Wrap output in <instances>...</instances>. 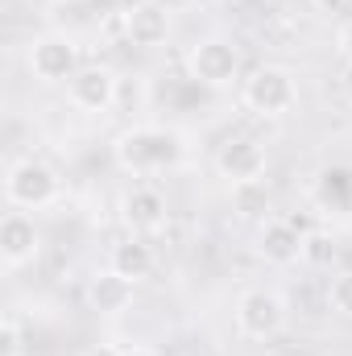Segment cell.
<instances>
[{"mask_svg": "<svg viewBox=\"0 0 352 356\" xmlns=\"http://www.w3.org/2000/svg\"><path fill=\"white\" fill-rule=\"evenodd\" d=\"M182 154H186L182 133L166 129V124H133V129L116 133V141H112V162L133 178L175 170Z\"/></svg>", "mask_w": 352, "mask_h": 356, "instance_id": "6da1fadb", "label": "cell"}, {"mask_svg": "<svg viewBox=\"0 0 352 356\" xmlns=\"http://www.w3.org/2000/svg\"><path fill=\"white\" fill-rule=\"evenodd\" d=\"M63 199V178L42 158H17L4 170V203L13 211H42Z\"/></svg>", "mask_w": 352, "mask_h": 356, "instance_id": "7a4b0ae2", "label": "cell"}, {"mask_svg": "<svg viewBox=\"0 0 352 356\" xmlns=\"http://www.w3.org/2000/svg\"><path fill=\"white\" fill-rule=\"evenodd\" d=\"M241 104L262 116V120H278V116H290L298 108V79L290 67H278V63H265L253 67L241 83Z\"/></svg>", "mask_w": 352, "mask_h": 356, "instance_id": "3957f363", "label": "cell"}, {"mask_svg": "<svg viewBox=\"0 0 352 356\" xmlns=\"http://www.w3.org/2000/svg\"><path fill=\"white\" fill-rule=\"evenodd\" d=\"M186 75L207 91H232L245 83L241 75V50L228 38H199L186 50Z\"/></svg>", "mask_w": 352, "mask_h": 356, "instance_id": "277c9868", "label": "cell"}, {"mask_svg": "<svg viewBox=\"0 0 352 356\" xmlns=\"http://www.w3.org/2000/svg\"><path fill=\"white\" fill-rule=\"evenodd\" d=\"M232 319H237V336L241 340L265 344V340L282 336V327H286V298L278 290H269V286H253V290H245L237 298Z\"/></svg>", "mask_w": 352, "mask_h": 356, "instance_id": "5b68a950", "label": "cell"}, {"mask_svg": "<svg viewBox=\"0 0 352 356\" xmlns=\"http://www.w3.org/2000/svg\"><path fill=\"white\" fill-rule=\"evenodd\" d=\"M25 63H29V75L38 83H71L83 67V54H79V42L67 38V33H38L25 50Z\"/></svg>", "mask_w": 352, "mask_h": 356, "instance_id": "8992f818", "label": "cell"}, {"mask_svg": "<svg viewBox=\"0 0 352 356\" xmlns=\"http://www.w3.org/2000/svg\"><path fill=\"white\" fill-rule=\"evenodd\" d=\"M120 224H125L129 236H145V241L162 236L170 228V203H166V195L158 186H150V182L129 186L120 195Z\"/></svg>", "mask_w": 352, "mask_h": 356, "instance_id": "52a82bcc", "label": "cell"}, {"mask_svg": "<svg viewBox=\"0 0 352 356\" xmlns=\"http://www.w3.org/2000/svg\"><path fill=\"white\" fill-rule=\"evenodd\" d=\"M120 99V75L104 63H83L79 75L67 83V104L75 112H88V116H104L112 112Z\"/></svg>", "mask_w": 352, "mask_h": 356, "instance_id": "ba28073f", "label": "cell"}, {"mask_svg": "<svg viewBox=\"0 0 352 356\" xmlns=\"http://www.w3.org/2000/svg\"><path fill=\"white\" fill-rule=\"evenodd\" d=\"M307 245H311L307 232L294 220H286V216H265L262 228H257V241H253L257 257L273 269H286V266H294V261H303Z\"/></svg>", "mask_w": 352, "mask_h": 356, "instance_id": "9c48e42d", "label": "cell"}, {"mask_svg": "<svg viewBox=\"0 0 352 356\" xmlns=\"http://www.w3.org/2000/svg\"><path fill=\"white\" fill-rule=\"evenodd\" d=\"M265 166H269V158L257 137H228L216 149V175L228 186H257L265 178Z\"/></svg>", "mask_w": 352, "mask_h": 356, "instance_id": "30bf717a", "label": "cell"}, {"mask_svg": "<svg viewBox=\"0 0 352 356\" xmlns=\"http://www.w3.org/2000/svg\"><path fill=\"white\" fill-rule=\"evenodd\" d=\"M42 253V228L33 224L29 211H4L0 220V266L4 269H25L38 261Z\"/></svg>", "mask_w": 352, "mask_h": 356, "instance_id": "8fae6325", "label": "cell"}, {"mask_svg": "<svg viewBox=\"0 0 352 356\" xmlns=\"http://www.w3.org/2000/svg\"><path fill=\"white\" fill-rule=\"evenodd\" d=\"M120 29L129 38V46H141V50H154L170 38V13L166 4L158 0H137L120 13Z\"/></svg>", "mask_w": 352, "mask_h": 356, "instance_id": "7c38bea8", "label": "cell"}, {"mask_svg": "<svg viewBox=\"0 0 352 356\" xmlns=\"http://www.w3.org/2000/svg\"><path fill=\"white\" fill-rule=\"evenodd\" d=\"M133 290L137 286L129 277H120L116 269H99V273H91L83 298H88V311H95L99 319H116L133 307Z\"/></svg>", "mask_w": 352, "mask_h": 356, "instance_id": "4fadbf2b", "label": "cell"}, {"mask_svg": "<svg viewBox=\"0 0 352 356\" xmlns=\"http://www.w3.org/2000/svg\"><path fill=\"white\" fill-rule=\"evenodd\" d=\"M158 266V253H154V245L145 241V236H125L120 245H112V253H108V269H116L120 277H129L133 286L137 282H145L150 273Z\"/></svg>", "mask_w": 352, "mask_h": 356, "instance_id": "5bb4252c", "label": "cell"}, {"mask_svg": "<svg viewBox=\"0 0 352 356\" xmlns=\"http://www.w3.org/2000/svg\"><path fill=\"white\" fill-rule=\"evenodd\" d=\"M319 211H352V166H323L311 182Z\"/></svg>", "mask_w": 352, "mask_h": 356, "instance_id": "9a60e30c", "label": "cell"}, {"mask_svg": "<svg viewBox=\"0 0 352 356\" xmlns=\"http://www.w3.org/2000/svg\"><path fill=\"white\" fill-rule=\"evenodd\" d=\"M328 307H332L336 315L352 319V269L349 273H336V277L328 282Z\"/></svg>", "mask_w": 352, "mask_h": 356, "instance_id": "2e32d148", "label": "cell"}, {"mask_svg": "<svg viewBox=\"0 0 352 356\" xmlns=\"http://www.w3.org/2000/svg\"><path fill=\"white\" fill-rule=\"evenodd\" d=\"M0 356H21V323H17V315H4V323H0Z\"/></svg>", "mask_w": 352, "mask_h": 356, "instance_id": "e0dca14e", "label": "cell"}, {"mask_svg": "<svg viewBox=\"0 0 352 356\" xmlns=\"http://www.w3.org/2000/svg\"><path fill=\"white\" fill-rule=\"evenodd\" d=\"M336 54H340V58L352 67V17L340 25V29H336Z\"/></svg>", "mask_w": 352, "mask_h": 356, "instance_id": "ac0fdd59", "label": "cell"}, {"mask_svg": "<svg viewBox=\"0 0 352 356\" xmlns=\"http://www.w3.org/2000/svg\"><path fill=\"white\" fill-rule=\"evenodd\" d=\"M88 356H120V348H112V344H95Z\"/></svg>", "mask_w": 352, "mask_h": 356, "instance_id": "d6986e66", "label": "cell"}, {"mask_svg": "<svg viewBox=\"0 0 352 356\" xmlns=\"http://www.w3.org/2000/svg\"><path fill=\"white\" fill-rule=\"evenodd\" d=\"M120 356H158L154 348H120Z\"/></svg>", "mask_w": 352, "mask_h": 356, "instance_id": "ffe728a7", "label": "cell"}, {"mask_svg": "<svg viewBox=\"0 0 352 356\" xmlns=\"http://www.w3.org/2000/svg\"><path fill=\"white\" fill-rule=\"evenodd\" d=\"M58 4H75V0H58Z\"/></svg>", "mask_w": 352, "mask_h": 356, "instance_id": "44dd1931", "label": "cell"}, {"mask_svg": "<svg viewBox=\"0 0 352 356\" xmlns=\"http://www.w3.org/2000/svg\"><path fill=\"white\" fill-rule=\"evenodd\" d=\"M178 356H186V353H178Z\"/></svg>", "mask_w": 352, "mask_h": 356, "instance_id": "7402d4cb", "label": "cell"}]
</instances>
